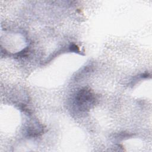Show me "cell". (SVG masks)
<instances>
[{
  "label": "cell",
  "mask_w": 152,
  "mask_h": 152,
  "mask_svg": "<svg viewBox=\"0 0 152 152\" xmlns=\"http://www.w3.org/2000/svg\"><path fill=\"white\" fill-rule=\"evenodd\" d=\"M70 49H71V50L74 51V52H77V51H78V50H79L78 46H77V45H74V44L70 46Z\"/></svg>",
  "instance_id": "7a4b0ae2"
},
{
  "label": "cell",
  "mask_w": 152,
  "mask_h": 152,
  "mask_svg": "<svg viewBox=\"0 0 152 152\" xmlns=\"http://www.w3.org/2000/svg\"><path fill=\"white\" fill-rule=\"evenodd\" d=\"M95 102L94 94L88 88L80 90L75 96V103L81 110H88Z\"/></svg>",
  "instance_id": "6da1fadb"
}]
</instances>
